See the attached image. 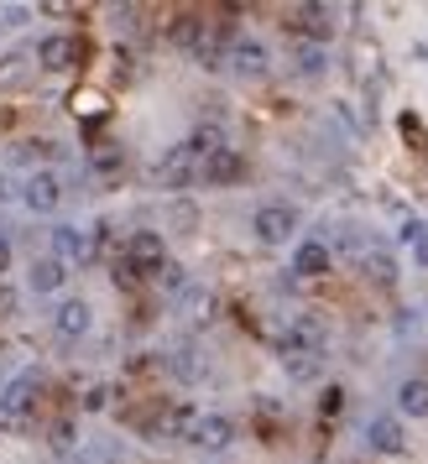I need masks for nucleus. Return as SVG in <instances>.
<instances>
[{"mask_svg": "<svg viewBox=\"0 0 428 464\" xmlns=\"http://www.w3.org/2000/svg\"><path fill=\"white\" fill-rule=\"evenodd\" d=\"M151 178H157L162 188H189L193 178H199V157H193L189 147H168L162 157H157Z\"/></svg>", "mask_w": 428, "mask_h": 464, "instance_id": "nucleus-1", "label": "nucleus"}, {"mask_svg": "<svg viewBox=\"0 0 428 464\" xmlns=\"http://www.w3.org/2000/svg\"><path fill=\"white\" fill-rule=\"evenodd\" d=\"M251 225H257V240H267V246H282L287 235L298 230V209H293V204H261Z\"/></svg>", "mask_w": 428, "mask_h": 464, "instance_id": "nucleus-2", "label": "nucleus"}, {"mask_svg": "<svg viewBox=\"0 0 428 464\" xmlns=\"http://www.w3.org/2000/svg\"><path fill=\"white\" fill-rule=\"evenodd\" d=\"M22 204L32 214H53L63 204V183L53 172H32V178H22Z\"/></svg>", "mask_w": 428, "mask_h": 464, "instance_id": "nucleus-3", "label": "nucleus"}, {"mask_svg": "<svg viewBox=\"0 0 428 464\" xmlns=\"http://www.w3.org/2000/svg\"><path fill=\"white\" fill-rule=\"evenodd\" d=\"M230 439H236V422L230 418H193L189 428V443L193 449H204V454H219V449H230Z\"/></svg>", "mask_w": 428, "mask_h": 464, "instance_id": "nucleus-4", "label": "nucleus"}, {"mask_svg": "<svg viewBox=\"0 0 428 464\" xmlns=\"http://www.w3.org/2000/svg\"><path fill=\"white\" fill-rule=\"evenodd\" d=\"M199 178L204 183H219V188H230V183H246V157L240 151H214V157H204L199 162Z\"/></svg>", "mask_w": 428, "mask_h": 464, "instance_id": "nucleus-5", "label": "nucleus"}, {"mask_svg": "<svg viewBox=\"0 0 428 464\" xmlns=\"http://www.w3.org/2000/svg\"><path fill=\"white\" fill-rule=\"evenodd\" d=\"M126 261H131V266H141V272H157V266L168 261L162 235H157V230H136V235L126 240Z\"/></svg>", "mask_w": 428, "mask_h": 464, "instance_id": "nucleus-6", "label": "nucleus"}, {"mask_svg": "<svg viewBox=\"0 0 428 464\" xmlns=\"http://www.w3.org/2000/svg\"><path fill=\"white\" fill-rule=\"evenodd\" d=\"M32 63L47 68V73L73 68V63H79V43H73V37H63V32H53V37H43V43H37V58H32Z\"/></svg>", "mask_w": 428, "mask_h": 464, "instance_id": "nucleus-7", "label": "nucleus"}, {"mask_svg": "<svg viewBox=\"0 0 428 464\" xmlns=\"http://www.w3.org/2000/svg\"><path fill=\"white\" fill-rule=\"evenodd\" d=\"M230 68H236L240 79H261L267 68H272V58H267V47L251 43V37H240L236 47H230Z\"/></svg>", "mask_w": 428, "mask_h": 464, "instance_id": "nucleus-8", "label": "nucleus"}, {"mask_svg": "<svg viewBox=\"0 0 428 464\" xmlns=\"http://www.w3.org/2000/svg\"><path fill=\"white\" fill-rule=\"evenodd\" d=\"M53 261H58V266H84L89 261L84 235L73 230V225H58V230H53Z\"/></svg>", "mask_w": 428, "mask_h": 464, "instance_id": "nucleus-9", "label": "nucleus"}, {"mask_svg": "<svg viewBox=\"0 0 428 464\" xmlns=\"http://www.w3.org/2000/svg\"><path fill=\"white\" fill-rule=\"evenodd\" d=\"M53 324H58V334H63V339H79V334H89L94 314H89V303H84V297H63V303H58V318H53Z\"/></svg>", "mask_w": 428, "mask_h": 464, "instance_id": "nucleus-10", "label": "nucleus"}, {"mask_svg": "<svg viewBox=\"0 0 428 464\" xmlns=\"http://www.w3.org/2000/svg\"><path fill=\"white\" fill-rule=\"evenodd\" d=\"M365 443H371L376 454H403V449H407V433L397 428V418H371V428H365Z\"/></svg>", "mask_w": 428, "mask_h": 464, "instance_id": "nucleus-11", "label": "nucleus"}, {"mask_svg": "<svg viewBox=\"0 0 428 464\" xmlns=\"http://www.w3.org/2000/svg\"><path fill=\"white\" fill-rule=\"evenodd\" d=\"M329 266H335V256H329L324 240H303L298 251H293V272L298 276H324Z\"/></svg>", "mask_w": 428, "mask_h": 464, "instance_id": "nucleus-12", "label": "nucleus"}, {"mask_svg": "<svg viewBox=\"0 0 428 464\" xmlns=\"http://www.w3.org/2000/svg\"><path fill=\"white\" fill-rule=\"evenodd\" d=\"M32 53H5L0 58V89L5 94H16V89H26V79H32Z\"/></svg>", "mask_w": 428, "mask_h": 464, "instance_id": "nucleus-13", "label": "nucleus"}, {"mask_svg": "<svg viewBox=\"0 0 428 464\" xmlns=\"http://www.w3.org/2000/svg\"><path fill=\"white\" fill-rule=\"evenodd\" d=\"M277 355H282V365H287V376L293 381H314L324 371V360L314 355V350H293V344H277Z\"/></svg>", "mask_w": 428, "mask_h": 464, "instance_id": "nucleus-14", "label": "nucleus"}, {"mask_svg": "<svg viewBox=\"0 0 428 464\" xmlns=\"http://www.w3.org/2000/svg\"><path fill=\"white\" fill-rule=\"evenodd\" d=\"M282 344H293V350H314V355H324V329L319 324H308V318H298L287 334H282Z\"/></svg>", "mask_w": 428, "mask_h": 464, "instance_id": "nucleus-15", "label": "nucleus"}, {"mask_svg": "<svg viewBox=\"0 0 428 464\" xmlns=\"http://www.w3.org/2000/svg\"><path fill=\"white\" fill-rule=\"evenodd\" d=\"M397 407H403L407 418H428V381H403Z\"/></svg>", "mask_w": 428, "mask_h": 464, "instance_id": "nucleus-16", "label": "nucleus"}, {"mask_svg": "<svg viewBox=\"0 0 428 464\" xmlns=\"http://www.w3.org/2000/svg\"><path fill=\"white\" fill-rule=\"evenodd\" d=\"M298 26L303 32H314V37H329V5H298Z\"/></svg>", "mask_w": 428, "mask_h": 464, "instance_id": "nucleus-17", "label": "nucleus"}, {"mask_svg": "<svg viewBox=\"0 0 428 464\" xmlns=\"http://www.w3.org/2000/svg\"><path fill=\"white\" fill-rule=\"evenodd\" d=\"M32 287H37V293H58V287H63V266H58V261H37V266H32Z\"/></svg>", "mask_w": 428, "mask_h": 464, "instance_id": "nucleus-18", "label": "nucleus"}, {"mask_svg": "<svg viewBox=\"0 0 428 464\" xmlns=\"http://www.w3.org/2000/svg\"><path fill=\"white\" fill-rule=\"evenodd\" d=\"M121 168H126V157H121V147H105V151H94V172H100L105 183H115V178H121Z\"/></svg>", "mask_w": 428, "mask_h": 464, "instance_id": "nucleus-19", "label": "nucleus"}, {"mask_svg": "<svg viewBox=\"0 0 428 464\" xmlns=\"http://www.w3.org/2000/svg\"><path fill=\"white\" fill-rule=\"evenodd\" d=\"M172 43H178V47H189V53H199V43H204V26L193 22V16H183V22L172 26Z\"/></svg>", "mask_w": 428, "mask_h": 464, "instance_id": "nucleus-20", "label": "nucleus"}, {"mask_svg": "<svg viewBox=\"0 0 428 464\" xmlns=\"http://www.w3.org/2000/svg\"><path fill=\"white\" fill-rule=\"evenodd\" d=\"M365 272L376 276V282H392L397 266H392V256H386V251H371V256H365Z\"/></svg>", "mask_w": 428, "mask_h": 464, "instance_id": "nucleus-21", "label": "nucleus"}, {"mask_svg": "<svg viewBox=\"0 0 428 464\" xmlns=\"http://www.w3.org/2000/svg\"><path fill=\"white\" fill-rule=\"evenodd\" d=\"M298 68H303V73H319V68H324V53H319V47H303V53H298Z\"/></svg>", "mask_w": 428, "mask_h": 464, "instance_id": "nucleus-22", "label": "nucleus"}, {"mask_svg": "<svg viewBox=\"0 0 428 464\" xmlns=\"http://www.w3.org/2000/svg\"><path fill=\"white\" fill-rule=\"evenodd\" d=\"M73 443V428L68 422H53V449H68Z\"/></svg>", "mask_w": 428, "mask_h": 464, "instance_id": "nucleus-23", "label": "nucleus"}, {"mask_svg": "<svg viewBox=\"0 0 428 464\" xmlns=\"http://www.w3.org/2000/svg\"><path fill=\"white\" fill-rule=\"evenodd\" d=\"M413 261H418V266H428V230L413 240Z\"/></svg>", "mask_w": 428, "mask_h": 464, "instance_id": "nucleus-24", "label": "nucleus"}, {"mask_svg": "<svg viewBox=\"0 0 428 464\" xmlns=\"http://www.w3.org/2000/svg\"><path fill=\"white\" fill-rule=\"evenodd\" d=\"M172 219H178V225L189 230V225H193V204H178V209H172Z\"/></svg>", "mask_w": 428, "mask_h": 464, "instance_id": "nucleus-25", "label": "nucleus"}, {"mask_svg": "<svg viewBox=\"0 0 428 464\" xmlns=\"http://www.w3.org/2000/svg\"><path fill=\"white\" fill-rule=\"evenodd\" d=\"M5 266H11V246H5V240H0V272H5Z\"/></svg>", "mask_w": 428, "mask_h": 464, "instance_id": "nucleus-26", "label": "nucleus"}]
</instances>
